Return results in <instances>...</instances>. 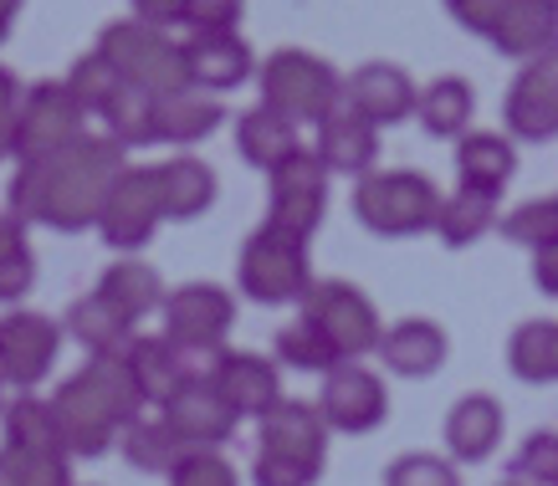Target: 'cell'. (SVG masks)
Masks as SVG:
<instances>
[{"mask_svg": "<svg viewBox=\"0 0 558 486\" xmlns=\"http://www.w3.org/2000/svg\"><path fill=\"white\" fill-rule=\"evenodd\" d=\"M119 451L134 471H149V476H170L180 461H185V446L174 440V430L165 425V415H138L129 430L119 436Z\"/></svg>", "mask_w": 558, "mask_h": 486, "instance_id": "33", "label": "cell"}, {"mask_svg": "<svg viewBox=\"0 0 558 486\" xmlns=\"http://www.w3.org/2000/svg\"><path fill=\"white\" fill-rule=\"evenodd\" d=\"M451 5H461V0H446V11H451Z\"/></svg>", "mask_w": 558, "mask_h": 486, "instance_id": "56", "label": "cell"}, {"mask_svg": "<svg viewBox=\"0 0 558 486\" xmlns=\"http://www.w3.org/2000/svg\"><path fill=\"white\" fill-rule=\"evenodd\" d=\"M512 87H523V93H533V98H543V102H554L558 108V47H548L543 57L523 62V72L512 77Z\"/></svg>", "mask_w": 558, "mask_h": 486, "instance_id": "46", "label": "cell"}, {"mask_svg": "<svg viewBox=\"0 0 558 486\" xmlns=\"http://www.w3.org/2000/svg\"><path fill=\"white\" fill-rule=\"evenodd\" d=\"M159 415H165V425L174 430V440H180L185 451H220L241 420L236 410L226 404V394L216 389L210 374H190Z\"/></svg>", "mask_w": 558, "mask_h": 486, "instance_id": "12", "label": "cell"}, {"mask_svg": "<svg viewBox=\"0 0 558 486\" xmlns=\"http://www.w3.org/2000/svg\"><path fill=\"white\" fill-rule=\"evenodd\" d=\"M16 252H26V226L0 205V256H16Z\"/></svg>", "mask_w": 558, "mask_h": 486, "instance_id": "53", "label": "cell"}, {"mask_svg": "<svg viewBox=\"0 0 558 486\" xmlns=\"http://www.w3.org/2000/svg\"><path fill=\"white\" fill-rule=\"evenodd\" d=\"M51 410L62 420L72 455H102L108 446H119V436L144 415V400L134 389V374L123 359H87L77 374L62 379V389L51 394Z\"/></svg>", "mask_w": 558, "mask_h": 486, "instance_id": "2", "label": "cell"}, {"mask_svg": "<svg viewBox=\"0 0 558 486\" xmlns=\"http://www.w3.org/2000/svg\"><path fill=\"white\" fill-rule=\"evenodd\" d=\"M246 0H190L185 11V36H226L241 32Z\"/></svg>", "mask_w": 558, "mask_h": 486, "instance_id": "44", "label": "cell"}, {"mask_svg": "<svg viewBox=\"0 0 558 486\" xmlns=\"http://www.w3.org/2000/svg\"><path fill=\"white\" fill-rule=\"evenodd\" d=\"M93 292H102V297L119 307L123 318H154V313H165V297H170V287H165V277L144 262V256H119L113 267L98 277V287Z\"/></svg>", "mask_w": 558, "mask_h": 486, "instance_id": "27", "label": "cell"}, {"mask_svg": "<svg viewBox=\"0 0 558 486\" xmlns=\"http://www.w3.org/2000/svg\"><path fill=\"white\" fill-rule=\"evenodd\" d=\"M298 149H303L298 123H288L282 113H271V108H252V113L236 118V154L252 169H262V174L282 169Z\"/></svg>", "mask_w": 558, "mask_h": 486, "instance_id": "28", "label": "cell"}, {"mask_svg": "<svg viewBox=\"0 0 558 486\" xmlns=\"http://www.w3.org/2000/svg\"><path fill=\"white\" fill-rule=\"evenodd\" d=\"M185 83L220 98V93H236L241 83H252L256 72V57L246 47L241 32H226V36H185Z\"/></svg>", "mask_w": 558, "mask_h": 486, "instance_id": "17", "label": "cell"}, {"mask_svg": "<svg viewBox=\"0 0 558 486\" xmlns=\"http://www.w3.org/2000/svg\"><path fill=\"white\" fill-rule=\"evenodd\" d=\"M533 287H538L543 297H558V246L533 252Z\"/></svg>", "mask_w": 558, "mask_h": 486, "instance_id": "52", "label": "cell"}, {"mask_svg": "<svg viewBox=\"0 0 558 486\" xmlns=\"http://www.w3.org/2000/svg\"><path fill=\"white\" fill-rule=\"evenodd\" d=\"M303 318L318 323L323 338L339 349L343 364H359L364 353H379V338H385L379 307L354 282H318L303 302Z\"/></svg>", "mask_w": 558, "mask_h": 486, "instance_id": "10", "label": "cell"}, {"mask_svg": "<svg viewBox=\"0 0 558 486\" xmlns=\"http://www.w3.org/2000/svg\"><path fill=\"white\" fill-rule=\"evenodd\" d=\"M159 169V195H165V220H201L210 205H216L220 185L216 169L205 165L201 154H174Z\"/></svg>", "mask_w": 558, "mask_h": 486, "instance_id": "25", "label": "cell"}, {"mask_svg": "<svg viewBox=\"0 0 558 486\" xmlns=\"http://www.w3.org/2000/svg\"><path fill=\"white\" fill-rule=\"evenodd\" d=\"M154 118H159V144H174V149H190V144H205V138L220 129V98L201 93V87H180V93H165L154 98Z\"/></svg>", "mask_w": 558, "mask_h": 486, "instance_id": "26", "label": "cell"}, {"mask_svg": "<svg viewBox=\"0 0 558 486\" xmlns=\"http://www.w3.org/2000/svg\"><path fill=\"white\" fill-rule=\"evenodd\" d=\"M518 174V149L512 138L502 134H466L457 144V190H472V195H502Z\"/></svg>", "mask_w": 558, "mask_h": 486, "instance_id": "24", "label": "cell"}, {"mask_svg": "<svg viewBox=\"0 0 558 486\" xmlns=\"http://www.w3.org/2000/svg\"><path fill=\"white\" fill-rule=\"evenodd\" d=\"M548 5H558V0H548Z\"/></svg>", "mask_w": 558, "mask_h": 486, "instance_id": "57", "label": "cell"}, {"mask_svg": "<svg viewBox=\"0 0 558 486\" xmlns=\"http://www.w3.org/2000/svg\"><path fill=\"white\" fill-rule=\"evenodd\" d=\"M93 51H102L123 83L138 87V93H149V98H165V93L190 87L185 83V47H180L170 32L144 26L138 16L108 21L98 32V47Z\"/></svg>", "mask_w": 558, "mask_h": 486, "instance_id": "6", "label": "cell"}, {"mask_svg": "<svg viewBox=\"0 0 558 486\" xmlns=\"http://www.w3.org/2000/svg\"><path fill=\"white\" fill-rule=\"evenodd\" d=\"M502 5H508V0H461V5H451V16H457V26H466V32L487 36L492 26H497V16H502Z\"/></svg>", "mask_w": 558, "mask_h": 486, "instance_id": "51", "label": "cell"}, {"mask_svg": "<svg viewBox=\"0 0 558 486\" xmlns=\"http://www.w3.org/2000/svg\"><path fill=\"white\" fill-rule=\"evenodd\" d=\"M57 349H62V328L47 313L16 307L0 318V379L21 394H32L57 369Z\"/></svg>", "mask_w": 558, "mask_h": 486, "instance_id": "11", "label": "cell"}, {"mask_svg": "<svg viewBox=\"0 0 558 486\" xmlns=\"http://www.w3.org/2000/svg\"><path fill=\"white\" fill-rule=\"evenodd\" d=\"M508 369L523 385H558V323L527 318L508 338Z\"/></svg>", "mask_w": 558, "mask_h": 486, "instance_id": "31", "label": "cell"}, {"mask_svg": "<svg viewBox=\"0 0 558 486\" xmlns=\"http://www.w3.org/2000/svg\"><path fill=\"white\" fill-rule=\"evenodd\" d=\"M440 195L425 174L415 169H374L354 185V216L364 231L385 235V241H405V235L436 231Z\"/></svg>", "mask_w": 558, "mask_h": 486, "instance_id": "5", "label": "cell"}, {"mask_svg": "<svg viewBox=\"0 0 558 486\" xmlns=\"http://www.w3.org/2000/svg\"><path fill=\"white\" fill-rule=\"evenodd\" d=\"M165 226V195H159V169L154 165H129L113 180L108 201L98 216V235L102 246L134 256L154 241V231Z\"/></svg>", "mask_w": 558, "mask_h": 486, "instance_id": "8", "label": "cell"}, {"mask_svg": "<svg viewBox=\"0 0 558 486\" xmlns=\"http://www.w3.org/2000/svg\"><path fill=\"white\" fill-rule=\"evenodd\" d=\"M487 41L512 62H533L548 47H558V5L548 0H508Z\"/></svg>", "mask_w": 558, "mask_h": 486, "instance_id": "20", "label": "cell"}, {"mask_svg": "<svg viewBox=\"0 0 558 486\" xmlns=\"http://www.w3.org/2000/svg\"><path fill=\"white\" fill-rule=\"evenodd\" d=\"M277 359H282L288 369L323 374V379H328V374H333V369H339V364H343V359H339V349H333V343L323 338V328H318V323H307L303 313H298V318H292L288 328L277 333Z\"/></svg>", "mask_w": 558, "mask_h": 486, "instance_id": "36", "label": "cell"}, {"mask_svg": "<svg viewBox=\"0 0 558 486\" xmlns=\"http://www.w3.org/2000/svg\"><path fill=\"white\" fill-rule=\"evenodd\" d=\"M77 138H87V113L68 93V83H32L21 98L16 138H11V159L16 165H41L51 154L72 149Z\"/></svg>", "mask_w": 558, "mask_h": 486, "instance_id": "7", "label": "cell"}, {"mask_svg": "<svg viewBox=\"0 0 558 486\" xmlns=\"http://www.w3.org/2000/svg\"><path fill=\"white\" fill-rule=\"evenodd\" d=\"M5 389H11V385H5V379H0V415H5V404H11V400H5Z\"/></svg>", "mask_w": 558, "mask_h": 486, "instance_id": "55", "label": "cell"}, {"mask_svg": "<svg viewBox=\"0 0 558 486\" xmlns=\"http://www.w3.org/2000/svg\"><path fill=\"white\" fill-rule=\"evenodd\" d=\"M385 486H461V476H457V466L440 461V455L410 451L385 466Z\"/></svg>", "mask_w": 558, "mask_h": 486, "instance_id": "43", "label": "cell"}, {"mask_svg": "<svg viewBox=\"0 0 558 486\" xmlns=\"http://www.w3.org/2000/svg\"><path fill=\"white\" fill-rule=\"evenodd\" d=\"M502 226V210L492 195H472V190H457V195H446L440 201V216H436V235L440 246H451V252H466L476 246L482 235H492Z\"/></svg>", "mask_w": 558, "mask_h": 486, "instance_id": "32", "label": "cell"}, {"mask_svg": "<svg viewBox=\"0 0 558 486\" xmlns=\"http://www.w3.org/2000/svg\"><path fill=\"white\" fill-rule=\"evenodd\" d=\"M236 282H241V292L252 302H262V307H303L307 292L318 287L307 241L292 231H277L271 220H262V226L246 235V246H241Z\"/></svg>", "mask_w": 558, "mask_h": 486, "instance_id": "3", "label": "cell"}, {"mask_svg": "<svg viewBox=\"0 0 558 486\" xmlns=\"http://www.w3.org/2000/svg\"><path fill=\"white\" fill-rule=\"evenodd\" d=\"M497 231L508 235V241H518V246H527V252L558 246V195L554 201H527V205H518V210H508Z\"/></svg>", "mask_w": 558, "mask_h": 486, "instance_id": "39", "label": "cell"}, {"mask_svg": "<svg viewBox=\"0 0 558 486\" xmlns=\"http://www.w3.org/2000/svg\"><path fill=\"white\" fill-rule=\"evenodd\" d=\"M165 338H170L174 349L195 359V353H210L216 359L226 349V338L236 328V297L216 282H185L174 287L170 297H165Z\"/></svg>", "mask_w": 558, "mask_h": 486, "instance_id": "9", "label": "cell"}, {"mask_svg": "<svg viewBox=\"0 0 558 486\" xmlns=\"http://www.w3.org/2000/svg\"><path fill=\"white\" fill-rule=\"evenodd\" d=\"M68 333L87 359H123V349L134 343V318H123L102 292H87L68 307Z\"/></svg>", "mask_w": 558, "mask_h": 486, "instance_id": "23", "label": "cell"}, {"mask_svg": "<svg viewBox=\"0 0 558 486\" xmlns=\"http://www.w3.org/2000/svg\"><path fill=\"white\" fill-rule=\"evenodd\" d=\"M62 83H68V93L77 98V108H83L87 118H102V113H108V102L129 87L119 72H113V62H108L102 51H83V57L68 68V77H62Z\"/></svg>", "mask_w": 558, "mask_h": 486, "instance_id": "35", "label": "cell"}, {"mask_svg": "<svg viewBox=\"0 0 558 486\" xmlns=\"http://www.w3.org/2000/svg\"><path fill=\"white\" fill-rule=\"evenodd\" d=\"M123 364H129V374H134V389L138 400L154 404V410H165V404L174 400V389L190 379V359L180 349H174L170 338H138L123 349Z\"/></svg>", "mask_w": 558, "mask_h": 486, "instance_id": "21", "label": "cell"}, {"mask_svg": "<svg viewBox=\"0 0 558 486\" xmlns=\"http://www.w3.org/2000/svg\"><path fill=\"white\" fill-rule=\"evenodd\" d=\"M323 216H328V195H271V205H267L271 226H277V231L303 235V241H313V231L323 226Z\"/></svg>", "mask_w": 558, "mask_h": 486, "instance_id": "42", "label": "cell"}, {"mask_svg": "<svg viewBox=\"0 0 558 486\" xmlns=\"http://www.w3.org/2000/svg\"><path fill=\"white\" fill-rule=\"evenodd\" d=\"M318 159L328 165V174H374V159H379V129H374L364 113H354L349 102H339L333 113L318 123Z\"/></svg>", "mask_w": 558, "mask_h": 486, "instance_id": "18", "label": "cell"}, {"mask_svg": "<svg viewBox=\"0 0 558 486\" xmlns=\"http://www.w3.org/2000/svg\"><path fill=\"white\" fill-rule=\"evenodd\" d=\"M508 482L518 486H558V430H533L518 446L508 466Z\"/></svg>", "mask_w": 558, "mask_h": 486, "instance_id": "40", "label": "cell"}, {"mask_svg": "<svg viewBox=\"0 0 558 486\" xmlns=\"http://www.w3.org/2000/svg\"><path fill=\"white\" fill-rule=\"evenodd\" d=\"M0 486H72V455L0 446Z\"/></svg>", "mask_w": 558, "mask_h": 486, "instance_id": "37", "label": "cell"}, {"mask_svg": "<svg viewBox=\"0 0 558 486\" xmlns=\"http://www.w3.org/2000/svg\"><path fill=\"white\" fill-rule=\"evenodd\" d=\"M472 113H476V93L466 77H430V87H421V102H415V118L430 138H461L472 134Z\"/></svg>", "mask_w": 558, "mask_h": 486, "instance_id": "29", "label": "cell"}, {"mask_svg": "<svg viewBox=\"0 0 558 486\" xmlns=\"http://www.w3.org/2000/svg\"><path fill=\"white\" fill-rule=\"evenodd\" d=\"M497 440H502V404L492 394H466V400L451 404V415H446V451H451V461L476 466V461H487L497 451Z\"/></svg>", "mask_w": 558, "mask_h": 486, "instance_id": "22", "label": "cell"}, {"mask_svg": "<svg viewBox=\"0 0 558 486\" xmlns=\"http://www.w3.org/2000/svg\"><path fill=\"white\" fill-rule=\"evenodd\" d=\"M5 446L16 451H47V455H72L68 436H62V420L51 410V400H36V394H21V400L5 404Z\"/></svg>", "mask_w": 558, "mask_h": 486, "instance_id": "30", "label": "cell"}, {"mask_svg": "<svg viewBox=\"0 0 558 486\" xmlns=\"http://www.w3.org/2000/svg\"><path fill=\"white\" fill-rule=\"evenodd\" d=\"M21 98H26V87L11 68H0V159L11 154V138H16V118H21Z\"/></svg>", "mask_w": 558, "mask_h": 486, "instance_id": "49", "label": "cell"}, {"mask_svg": "<svg viewBox=\"0 0 558 486\" xmlns=\"http://www.w3.org/2000/svg\"><path fill=\"white\" fill-rule=\"evenodd\" d=\"M170 486H241L231 461L220 451H185V461L165 476Z\"/></svg>", "mask_w": 558, "mask_h": 486, "instance_id": "45", "label": "cell"}, {"mask_svg": "<svg viewBox=\"0 0 558 486\" xmlns=\"http://www.w3.org/2000/svg\"><path fill=\"white\" fill-rule=\"evenodd\" d=\"M508 486H518V482H508Z\"/></svg>", "mask_w": 558, "mask_h": 486, "instance_id": "58", "label": "cell"}, {"mask_svg": "<svg viewBox=\"0 0 558 486\" xmlns=\"http://www.w3.org/2000/svg\"><path fill=\"white\" fill-rule=\"evenodd\" d=\"M267 180H271V195H328V180H333V174H328V165L318 159V149L303 144L282 169H271Z\"/></svg>", "mask_w": 558, "mask_h": 486, "instance_id": "41", "label": "cell"}, {"mask_svg": "<svg viewBox=\"0 0 558 486\" xmlns=\"http://www.w3.org/2000/svg\"><path fill=\"white\" fill-rule=\"evenodd\" d=\"M129 5H134V16L144 26H159V32L185 26V11H190V0H129Z\"/></svg>", "mask_w": 558, "mask_h": 486, "instance_id": "50", "label": "cell"}, {"mask_svg": "<svg viewBox=\"0 0 558 486\" xmlns=\"http://www.w3.org/2000/svg\"><path fill=\"white\" fill-rule=\"evenodd\" d=\"M252 476H256V486H318L323 466H303V461H277V455H256Z\"/></svg>", "mask_w": 558, "mask_h": 486, "instance_id": "47", "label": "cell"}, {"mask_svg": "<svg viewBox=\"0 0 558 486\" xmlns=\"http://www.w3.org/2000/svg\"><path fill=\"white\" fill-rule=\"evenodd\" d=\"M16 11H21V0H0V41H5L11 26H16Z\"/></svg>", "mask_w": 558, "mask_h": 486, "instance_id": "54", "label": "cell"}, {"mask_svg": "<svg viewBox=\"0 0 558 486\" xmlns=\"http://www.w3.org/2000/svg\"><path fill=\"white\" fill-rule=\"evenodd\" d=\"M256 83H262V108L282 113L288 123H298V129H303V123L318 129L323 118L343 102V72L303 47L271 51L267 62L256 68Z\"/></svg>", "mask_w": 558, "mask_h": 486, "instance_id": "4", "label": "cell"}, {"mask_svg": "<svg viewBox=\"0 0 558 486\" xmlns=\"http://www.w3.org/2000/svg\"><path fill=\"white\" fill-rule=\"evenodd\" d=\"M318 415L328 420V430L339 436H369L389 415L385 379L364 364H339L318 389Z\"/></svg>", "mask_w": 558, "mask_h": 486, "instance_id": "13", "label": "cell"}, {"mask_svg": "<svg viewBox=\"0 0 558 486\" xmlns=\"http://www.w3.org/2000/svg\"><path fill=\"white\" fill-rule=\"evenodd\" d=\"M446 353H451V338L430 318H400L389 323L385 338H379V359L400 379H430L446 364Z\"/></svg>", "mask_w": 558, "mask_h": 486, "instance_id": "19", "label": "cell"}, {"mask_svg": "<svg viewBox=\"0 0 558 486\" xmlns=\"http://www.w3.org/2000/svg\"><path fill=\"white\" fill-rule=\"evenodd\" d=\"M502 123H508L512 144H543V138L558 134V108L533 98V93H523V87H508V98H502Z\"/></svg>", "mask_w": 558, "mask_h": 486, "instance_id": "38", "label": "cell"}, {"mask_svg": "<svg viewBox=\"0 0 558 486\" xmlns=\"http://www.w3.org/2000/svg\"><path fill=\"white\" fill-rule=\"evenodd\" d=\"M102 138H113L123 154L129 149H154L159 144V118H154V98L138 87H123L119 98L108 102V113L98 118Z\"/></svg>", "mask_w": 558, "mask_h": 486, "instance_id": "34", "label": "cell"}, {"mask_svg": "<svg viewBox=\"0 0 558 486\" xmlns=\"http://www.w3.org/2000/svg\"><path fill=\"white\" fill-rule=\"evenodd\" d=\"M123 169H129V159L113 138L87 134L41 165H16L11 185H5V210L21 226H47L62 235L98 231L102 201Z\"/></svg>", "mask_w": 558, "mask_h": 486, "instance_id": "1", "label": "cell"}, {"mask_svg": "<svg viewBox=\"0 0 558 486\" xmlns=\"http://www.w3.org/2000/svg\"><path fill=\"white\" fill-rule=\"evenodd\" d=\"M36 287V256L32 246L16 256H0V302H21Z\"/></svg>", "mask_w": 558, "mask_h": 486, "instance_id": "48", "label": "cell"}, {"mask_svg": "<svg viewBox=\"0 0 558 486\" xmlns=\"http://www.w3.org/2000/svg\"><path fill=\"white\" fill-rule=\"evenodd\" d=\"M343 102L369 118L374 129H395V123H405L415 113L421 87L410 83V72L395 68V62H364V68L343 77Z\"/></svg>", "mask_w": 558, "mask_h": 486, "instance_id": "14", "label": "cell"}, {"mask_svg": "<svg viewBox=\"0 0 558 486\" xmlns=\"http://www.w3.org/2000/svg\"><path fill=\"white\" fill-rule=\"evenodd\" d=\"M256 425H262V446H256V455L303 461V466H323V461H328V420L318 415V404L282 400L271 415L256 420Z\"/></svg>", "mask_w": 558, "mask_h": 486, "instance_id": "16", "label": "cell"}, {"mask_svg": "<svg viewBox=\"0 0 558 486\" xmlns=\"http://www.w3.org/2000/svg\"><path fill=\"white\" fill-rule=\"evenodd\" d=\"M210 379H216V389L226 394V404H231L241 420L246 415L262 420L288 400V394H282V374H277V364L262 359V353L220 349L216 364H210Z\"/></svg>", "mask_w": 558, "mask_h": 486, "instance_id": "15", "label": "cell"}]
</instances>
